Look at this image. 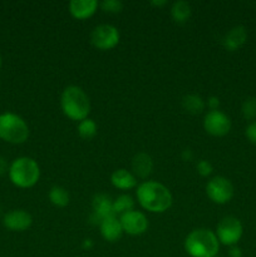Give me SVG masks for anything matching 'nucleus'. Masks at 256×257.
<instances>
[{
    "label": "nucleus",
    "mask_w": 256,
    "mask_h": 257,
    "mask_svg": "<svg viewBox=\"0 0 256 257\" xmlns=\"http://www.w3.org/2000/svg\"><path fill=\"white\" fill-rule=\"evenodd\" d=\"M136 198L145 211L151 213H163L171 208L173 196L170 188L158 181H143L136 188Z\"/></svg>",
    "instance_id": "1"
},
{
    "label": "nucleus",
    "mask_w": 256,
    "mask_h": 257,
    "mask_svg": "<svg viewBox=\"0 0 256 257\" xmlns=\"http://www.w3.org/2000/svg\"><path fill=\"white\" fill-rule=\"evenodd\" d=\"M220 245L215 231L206 227L192 230L183 242L186 253L191 257H216L220 251Z\"/></svg>",
    "instance_id": "2"
},
{
    "label": "nucleus",
    "mask_w": 256,
    "mask_h": 257,
    "mask_svg": "<svg viewBox=\"0 0 256 257\" xmlns=\"http://www.w3.org/2000/svg\"><path fill=\"white\" fill-rule=\"evenodd\" d=\"M60 108L65 117L80 122L89 117L90 99L83 88L74 84L68 85L60 94Z\"/></svg>",
    "instance_id": "3"
},
{
    "label": "nucleus",
    "mask_w": 256,
    "mask_h": 257,
    "mask_svg": "<svg viewBox=\"0 0 256 257\" xmlns=\"http://www.w3.org/2000/svg\"><path fill=\"white\" fill-rule=\"evenodd\" d=\"M8 176L17 187L32 188L39 182L40 167L34 158L22 156L10 163Z\"/></svg>",
    "instance_id": "4"
},
{
    "label": "nucleus",
    "mask_w": 256,
    "mask_h": 257,
    "mask_svg": "<svg viewBox=\"0 0 256 257\" xmlns=\"http://www.w3.org/2000/svg\"><path fill=\"white\" fill-rule=\"evenodd\" d=\"M30 130L23 117L13 112L0 114V140L10 145H22L29 138Z\"/></svg>",
    "instance_id": "5"
},
{
    "label": "nucleus",
    "mask_w": 256,
    "mask_h": 257,
    "mask_svg": "<svg viewBox=\"0 0 256 257\" xmlns=\"http://www.w3.org/2000/svg\"><path fill=\"white\" fill-rule=\"evenodd\" d=\"M215 233L221 245L236 246L243 235L242 222L236 216H225L218 221Z\"/></svg>",
    "instance_id": "6"
},
{
    "label": "nucleus",
    "mask_w": 256,
    "mask_h": 257,
    "mask_svg": "<svg viewBox=\"0 0 256 257\" xmlns=\"http://www.w3.org/2000/svg\"><path fill=\"white\" fill-rule=\"evenodd\" d=\"M206 195L216 205H226L232 200L235 187L225 176H215L206 183Z\"/></svg>",
    "instance_id": "7"
},
{
    "label": "nucleus",
    "mask_w": 256,
    "mask_h": 257,
    "mask_svg": "<svg viewBox=\"0 0 256 257\" xmlns=\"http://www.w3.org/2000/svg\"><path fill=\"white\" fill-rule=\"evenodd\" d=\"M120 33L117 27L112 24H99L93 28L90 33V42L93 47L99 50H110L118 45Z\"/></svg>",
    "instance_id": "8"
},
{
    "label": "nucleus",
    "mask_w": 256,
    "mask_h": 257,
    "mask_svg": "<svg viewBox=\"0 0 256 257\" xmlns=\"http://www.w3.org/2000/svg\"><path fill=\"white\" fill-rule=\"evenodd\" d=\"M232 127L231 118L222 110H208L203 117V128L213 137H223L228 135Z\"/></svg>",
    "instance_id": "9"
},
{
    "label": "nucleus",
    "mask_w": 256,
    "mask_h": 257,
    "mask_svg": "<svg viewBox=\"0 0 256 257\" xmlns=\"http://www.w3.org/2000/svg\"><path fill=\"white\" fill-rule=\"evenodd\" d=\"M120 225H122L123 232L130 236H141L146 233L150 227V221L145 212L138 210L128 211L119 216Z\"/></svg>",
    "instance_id": "10"
},
{
    "label": "nucleus",
    "mask_w": 256,
    "mask_h": 257,
    "mask_svg": "<svg viewBox=\"0 0 256 257\" xmlns=\"http://www.w3.org/2000/svg\"><path fill=\"white\" fill-rule=\"evenodd\" d=\"M3 225L13 232H24L33 225V217L28 211L17 208L7 212L3 217Z\"/></svg>",
    "instance_id": "11"
},
{
    "label": "nucleus",
    "mask_w": 256,
    "mask_h": 257,
    "mask_svg": "<svg viewBox=\"0 0 256 257\" xmlns=\"http://www.w3.org/2000/svg\"><path fill=\"white\" fill-rule=\"evenodd\" d=\"M92 211L90 220L95 225H99L103 218L114 215L113 213V198L105 193H97L92 198Z\"/></svg>",
    "instance_id": "12"
},
{
    "label": "nucleus",
    "mask_w": 256,
    "mask_h": 257,
    "mask_svg": "<svg viewBox=\"0 0 256 257\" xmlns=\"http://www.w3.org/2000/svg\"><path fill=\"white\" fill-rule=\"evenodd\" d=\"M98 226H99L102 237L105 241H108V242H117L122 237L123 233H124L123 232L122 225H120L119 217L115 215H110L104 217Z\"/></svg>",
    "instance_id": "13"
},
{
    "label": "nucleus",
    "mask_w": 256,
    "mask_h": 257,
    "mask_svg": "<svg viewBox=\"0 0 256 257\" xmlns=\"http://www.w3.org/2000/svg\"><path fill=\"white\" fill-rule=\"evenodd\" d=\"M99 3L97 0H70L68 4L70 15L74 19L84 20L97 12Z\"/></svg>",
    "instance_id": "14"
},
{
    "label": "nucleus",
    "mask_w": 256,
    "mask_h": 257,
    "mask_svg": "<svg viewBox=\"0 0 256 257\" xmlns=\"http://www.w3.org/2000/svg\"><path fill=\"white\" fill-rule=\"evenodd\" d=\"M247 40V30L243 25H235L225 34L222 39V44L228 52H235L240 49Z\"/></svg>",
    "instance_id": "15"
},
{
    "label": "nucleus",
    "mask_w": 256,
    "mask_h": 257,
    "mask_svg": "<svg viewBox=\"0 0 256 257\" xmlns=\"http://www.w3.org/2000/svg\"><path fill=\"white\" fill-rule=\"evenodd\" d=\"M110 183L117 190L130 191L137 188L138 178L133 175L132 171H128L125 168H118L110 175Z\"/></svg>",
    "instance_id": "16"
},
{
    "label": "nucleus",
    "mask_w": 256,
    "mask_h": 257,
    "mask_svg": "<svg viewBox=\"0 0 256 257\" xmlns=\"http://www.w3.org/2000/svg\"><path fill=\"white\" fill-rule=\"evenodd\" d=\"M153 171V160L148 153L138 152L132 158V172L137 178H147Z\"/></svg>",
    "instance_id": "17"
},
{
    "label": "nucleus",
    "mask_w": 256,
    "mask_h": 257,
    "mask_svg": "<svg viewBox=\"0 0 256 257\" xmlns=\"http://www.w3.org/2000/svg\"><path fill=\"white\" fill-rule=\"evenodd\" d=\"M181 105L190 114H200L205 110L206 100L201 95L190 93V94L183 95L181 99Z\"/></svg>",
    "instance_id": "18"
},
{
    "label": "nucleus",
    "mask_w": 256,
    "mask_h": 257,
    "mask_svg": "<svg viewBox=\"0 0 256 257\" xmlns=\"http://www.w3.org/2000/svg\"><path fill=\"white\" fill-rule=\"evenodd\" d=\"M192 14V8L191 4L186 0H177L171 7V17L178 24H183L187 22Z\"/></svg>",
    "instance_id": "19"
},
{
    "label": "nucleus",
    "mask_w": 256,
    "mask_h": 257,
    "mask_svg": "<svg viewBox=\"0 0 256 257\" xmlns=\"http://www.w3.org/2000/svg\"><path fill=\"white\" fill-rule=\"evenodd\" d=\"M48 198H49L50 203L58 208L67 207L70 202V196L67 188L58 185L50 187L49 192H48Z\"/></svg>",
    "instance_id": "20"
},
{
    "label": "nucleus",
    "mask_w": 256,
    "mask_h": 257,
    "mask_svg": "<svg viewBox=\"0 0 256 257\" xmlns=\"http://www.w3.org/2000/svg\"><path fill=\"white\" fill-rule=\"evenodd\" d=\"M135 205L136 201L132 196L128 193H122L113 200V213L119 217L123 213L135 210Z\"/></svg>",
    "instance_id": "21"
},
{
    "label": "nucleus",
    "mask_w": 256,
    "mask_h": 257,
    "mask_svg": "<svg viewBox=\"0 0 256 257\" xmlns=\"http://www.w3.org/2000/svg\"><path fill=\"white\" fill-rule=\"evenodd\" d=\"M77 132L79 135L80 138L83 140H92L93 137H95L98 132V124L95 123L94 119L92 118H85V119L78 122Z\"/></svg>",
    "instance_id": "22"
},
{
    "label": "nucleus",
    "mask_w": 256,
    "mask_h": 257,
    "mask_svg": "<svg viewBox=\"0 0 256 257\" xmlns=\"http://www.w3.org/2000/svg\"><path fill=\"white\" fill-rule=\"evenodd\" d=\"M241 114L246 120H256V97H248L241 104Z\"/></svg>",
    "instance_id": "23"
},
{
    "label": "nucleus",
    "mask_w": 256,
    "mask_h": 257,
    "mask_svg": "<svg viewBox=\"0 0 256 257\" xmlns=\"http://www.w3.org/2000/svg\"><path fill=\"white\" fill-rule=\"evenodd\" d=\"M99 7L104 12L117 14V13L122 12L123 8H124V4L120 0H103L102 3H99Z\"/></svg>",
    "instance_id": "24"
},
{
    "label": "nucleus",
    "mask_w": 256,
    "mask_h": 257,
    "mask_svg": "<svg viewBox=\"0 0 256 257\" xmlns=\"http://www.w3.org/2000/svg\"><path fill=\"white\" fill-rule=\"evenodd\" d=\"M196 170H197L198 175L200 176H202V177H208V176L212 175L213 166L210 161L201 160L198 161L197 165H196Z\"/></svg>",
    "instance_id": "25"
},
{
    "label": "nucleus",
    "mask_w": 256,
    "mask_h": 257,
    "mask_svg": "<svg viewBox=\"0 0 256 257\" xmlns=\"http://www.w3.org/2000/svg\"><path fill=\"white\" fill-rule=\"evenodd\" d=\"M245 136L248 140V142L256 146V120L250 122L245 128Z\"/></svg>",
    "instance_id": "26"
},
{
    "label": "nucleus",
    "mask_w": 256,
    "mask_h": 257,
    "mask_svg": "<svg viewBox=\"0 0 256 257\" xmlns=\"http://www.w3.org/2000/svg\"><path fill=\"white\" fill-rule=\"evenodd\" d=\"M220 98L217 95H210L206 99V107L210 108V110H217L220 108Z\"/></svg>",
    "instance_id": "27"
},
{
    "label": "nucleus",
    "mask_w": 256,
    "mask_h": 257,
    "mask_svg": "<svg viewBox=\"0 0 256 257\" xmlns=\"http://www.w3.org/2000/svg\"><path fill=\"white\" fill-rule=\"evenodd\" d=\"M228 256L230 257H242V250H241L237 245L231 246V247L228 248Z\"/></svg>",
    "instance_id": "28"
},
{
    "label": "nucleus",
    "mask_w": 256,
    "mask_h": 257,
    "mask_svg": "<svg viewBox=\"0 0 256 257\" xmlns=\"http://www.w3.org/2000/svg\"><path fill=\"white\" fill-rule=\"evenodd\" d=\"M8 171H9V165H8L7 160H5L4 157H2V156H0V176L8 173Z\"/></svg>",
    "instance_id": "29"
},
{
    "label": "nucleus",
    "mask_w": 256,
    "mask_h": 257,
    "mask_svg": "<svg viewBox=\"0 0 256 257\" xmlns=\"http://www.w3.org/2000/svg\"><path fill=\"white\" fill-rule=\"evenodd\" d=\"M182 158L185 161H191L193 158V153L191 150H185L182 152Z\"/></svg>",
    "instance_id": "30"
},
{
    "label": "nucleus",
    "mask_w": 256,
    "mask_h": 257,
    "mask_svg": "<svg viewBox=\"0 0 256 257\" xmlns=\"http://www.w3.org/2000/svg\"><path fill=\"white\" fill-rule=\"evenodd\" d=\"M151 4L155 5V7H163V5L167 4V0H152Z\"/></svg>",
    "instance_id": "31"
},
{
    "label": "nucleus",
    "mask_w": 256,
    "mask_h": 257,
    "mask_svg": "<svg viewBox=\"0 0 256 257\" xmlns=\"http://www.w3.org/2000/svg\"><path fill=\"white\" fill-rule=\"evenodd\" d=\"M92 240H89V238H88V240H84V247H92Z\"/></svg>",
    "instance_id": "32"
},
{
    "label": "nucleus",
    "mask_w": 256,
    "mask_h": 257,
    "mask_svg": "<svg viewBox=\"0 0 256 257\" xmlns=\"http://www.w3.org/2000/svg\"><path fill=\"white\" fill-rule=\"evenodd\" d=\"M2 64H3V58H2V54H0V68H2Z\"/></svg>",
    "instance_id": "33"
}]
</instances>
